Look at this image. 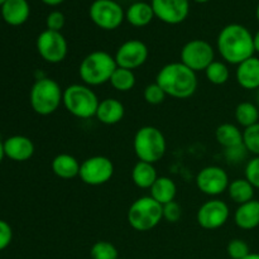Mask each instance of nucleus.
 Masks as SVG:
<instances>
[{
    "label": "nucleus",
    "instance_id": "1",
    "mask_svg": "<svg viewBox=\"0 0 259 259\" xmlns=\"http://www.w3.org/2000/svg\"><path fill=\"white\" fill-rule=\"evenodd\" d=\"M217 47L223 60L230 65H240L254 56V38L247 27L238 23L228 24L220 30Z\"/></svg>",
    "mask_w": 259,
    "mask_h": 259
},
{
    "label": "nucleus",
    "instance_id": "2",
    "mask_svg": "<svg viewBox=\"0 0 259 259\" xmlns=\"http://www.w3.org/2000/svg\"><path fill=\"white\" fill-rule=\"evenodd\" d=\"M156 82L163 89L167 96L175 99H189L197 90L196 72L182 62L167 63L157 73Z\"/></svg>",
    "mask_w": 259,
    "mask_h": 259
},
{
    "label": "nucleus",
    "instance_id": "3",
    "mask_svg": "<svg viewBox=\"0 0 259 259\" xmlns=\"http://www.w3.org/2000/svg\"><path fill=\"white\" fill-rule=\"evenodd\" d=\"M118 68L114 56L105 51L89 53L80 63L78 75L88 86H100L110 81L111 75Z\"/></svg>",
    "mask_w": 259,
    "mask_h": 259
},
{
    "label": "nucleus",
    "instance_id": "4",
    "mask_svg": "<svg viewBox=\"0 0 259 259\" xmlns=\"http://www.w3.org/2000/svg\"><path fill=\"white\" fill-rule=\"evenodd\" d=\"M62 104L75 118L90 119L96 116L100 100L90 86L85 83H72L63 90Z\"/></svg>",
    "mask_w": 259,
    "mask_h": 259
},
{
    "label": "nucleus",
    "instance_id": "5",
    "mask_svg": "<svg viewBox=\"0 0 259 259\" xmlns=\"http://www.w3.org/2000/svg\"><path fill=\"white\" fill-rule=\"evenodd\" d=\"M63 90L60 83L50 77H40L33 83L29 103L34 113L47 116L56 113L62 104Z\"/></svg>",
    "mask_w": 259,
    "mask_h": 259
},
{
    "label": "nucleus",
    "instance_id": "6",
    "mask_svg": "<svg viewBox=\"0 0 259 259\" xmlns=\"http://www.w3.org/2000/svg\"><path fill=\"white\" fill-rule=\"evenodd\" d=\"M133 148L139 161L154 164L163 158L167 151V142L158 128L146 125L137 131Z\"/></svg>",
    "mask_w": 259,
    "mask_h": 259
},
{
    "label": "nucleus",
    "instance_id": "7",
    "mask_svg": "<svg viewBox=\"0 0 259 259\" xmlns=\"http://www.w3.org/2000/svg\"><path fill=\"white\" fill-rule=\"evenodd\" d=\"M128 223L137 232H149L163 219V207L151 196H142L131 205Z\"/></svg>",
    "mask_w": 259,
    "mask_h": 259
},
{
    "label": "nucleus",
    "instance_id": "8",
    "mask_svg": "<svg viewBox=\"0 0 259 259\" xmlns=\"http://www.w3.org/2000/svg\"><path fill=\"white\" fill-rule=\"evenodd\" d=\"M91 20L100 29L114 30L125 19V13L120 4L114 0H95L89 9Z\"/></svg>",
    "mask_w": 259,
    "mask_h": 259
},
{
    "label": "nucleus",
    "instance_id": "9",
    "mask_svg": "<svg viewBox=\"0 0 259 259\" xmlns=\"http://www.w3.org/2000/svg\"><path fill=\"white\" fill-rule=\"evenodd\" d=\"M214 61V48L204 39L190 40L181 50V62L194 72L205 71Z\"/></svg>",
    "mask_w": 259,
    "mask_h": 259
},
{
    "label": "nucleus",
    "instance_id": "10",
    "mask_svg": "<svg viewBox=\"0 0 259 259\" xmlns=\"http://www.w3.org/2000/svg\"><path fill=\"white\" fill-rule=\"evenodd\" d=\"M114 175V164L105 156H94L86 158L80 166L78 177L89 186H101L111 180Z\"/></svg>",
    "mask_w": 259,
    "mask_h": 259
},
{
    "label": "nucleus",
    "instance_id": "11",
    "mask_svg": "<svg viewBox=\"0 0 259 259\" xmlns=\"http://www.w3.org/2000/svg\"><path fill=\"white\" fill-rule=\"evenodd\" d=\"M37 51L40 57L48 63H60L66 58L68 45L61 32L46 29L37 37Z\"/></svg>",
    "mask_w": 259,
    "mask_h": 259
},
{
    "label": "nucleus",
    "instance_id": "12",
    "mask_svg": "<svg viewBox=\"0 0 259 259\" xmlns=\"http://www.w3.org/2000/svg\"><path fill=\"white\" fill-rule=\"evenodd\" d=\"M148 56L149 51L146 43L139 39H129L119 46L114 58L118 67L133 71L143 66Z\"/></svg>",
    "mask_w": 259,
    "mask_h": 259
},
{
    "label": "nucleus",
    "instance_id": "13",
    "mask_svg": "<svg viewBox=\"0 0 259 259\" xmlns=\"http://www.w3.org/2000/svg\"><path fill=\"white\" fill-rule=\"evenodd\" d=\"M229 184L227 171L219 166L205 167L196 176L197 189L207 196H219L223 192L228 191Z\"/></svg>",
    "mask_w": 259,
    "mask_h": 259
},
{
    "label": "nucleus",
    "instance_id": "14",
    "mask_svg": "<svg viewBox=\"0 0 259 259\" xmlns=\"http://www.w3.org/2000/svg\"><path fill=\"white\" fill-rule=\"evenodd\" d=\"M230 217V210L227 202L219 199L206 201L197 210V224L206 230H215L224 227Z\"/></svg>",
    "mask_w": 259,
    "mask_h": 259
},
{
    "label": "nucleus",
    "instance_id": "15",
    "mask_svg": "<svg viewBox=\"0 0 259 259\" xmlns=\"http://www.w3.org/2000/svg\"><path fill=\"white\" fill-rule=\"evenodd\" d=\"M154 17L167 24H179L187 18L190 12L189 0H152Z\"/></svg>",
    "mask_w": 259,
    "mask_h": 259
},
{
    "label": "nucleus",
    "instance_id": "16",
    "mask_svg": "<svg viewBox=\"0 0 259 259\" xmlns=\"http://www.w3.org/2000/svg\"><path fill=\"white\" fill-rule=\"evenodd\" d=\"M4 153L12 161L25 162L34 154V144L28 137H9L4 142Z\"/></svg>",
    "mask_w": 259,
    "mask_h": 259
},
{
    "label": "nucleus",
    "instance_id": "17",
    "mask_svg": "<svg viewBox=\"0 0 259 259\" xmlns=\"http://www.w3.org/2000/svg\"><path fill=\"white\" fill-rule=\"evenodd\" d=\"M235 78L245 90H259V58L253 56L238 65Z\"/></svg>",
    "mask_w": 259,
    "mask_h": 259
},
{
    "label": "nucleus",
    "instance_id": "18",
    "mask_svg": "<svg viewBox=\"0 0 259 259\" xmlns=\"http://www.w3.org/2000/svg\"><path fill=\"white\" fill-rule=\"evenodd\" d=\"M124 114H125V108L123 104L118 99L108 98L101 100L99 104L96 118L105 125H115L123 120Z\"/></svg>",
    "mask_w": 259,
    "mask_h": 259
},
{
    "label": "nucleus",
    "instance_id": "19",
    "mask_svg": "<svg viewBox=\"0 0 259 259\" xmlns=\"http://www.w3.org/2000/svg\"><path fill=\"white\" fill-rule=\"evenodd\" d=\"M30 8L27 0H7L2 7L3 19L10 25H22L28 20Z\"/></svg>",
    "mask_w": 259,
    "mask_h": 259
},
{
    "label": "nucleus",
    "instance_id": "20",
    "mask_svg": "<svg viewBox=\"0 0 259 259\" xmlns=\"http://www.w3.org/2000/svg\"><path fill=\"white\" fill-rule=\"evenodd\" d=\"M234 222L243 230H253L259 227V201L253 199L238 206L234 214Z\"/></svg>",
    "mask_w": 259,
    "mask_h": 259
},
{
    "label": "nucleus",
    "instance_id": "21",
    "mask_svg": "<svg viewBox=\"0 0 259 259\" xmlns=\"http://www.w3.org/2000/svg\"><path fill=\"white\" fill-rule=\"evenodd\" d=\"M80 162L67 153H61L56 156L51 164L53 174L62 180H71L77 177L80 174Z\"/></svg>",
    "mask_w": 259,
    "mask_h": 259
},
{
    "label": "nucleus",
    "instance_id": "22",
    "mask_svg": "<svg viewBox=\"0 0 259 259\" xmlns=\"http://www.w3.org/2000/svg\"><path fill=\"white\" fill-rule=\"evenodd\" d=\"M149 190H151L149 196L156 200L162 206L168 204V202L175 201V197L177 194V186L175 181L166 176L158 177Z\"/></svg>",
    "mask_w": 259,
    "mask_h": 259
},
{
    "label": "nucleus",
    "instance_id": "23",
    "mask_svg": "<svg viewBox=\"0 0 259 259\" xmlns=\"http://www.w3.org/2000/svg\"><path fill=\"white\" fill-rule=\"evenodd\" d=\"M154 18L153 8L144 2H137L132 4L125 12V19L133 27H146Z\"/></svg>",
    "mask_w": 259,
    "mask_h": 259
},
{
    "label": "nucleus",
    "instance_id": "24",
    "mask_svg": "<svg viewBox=\"0 0 259 259\" xmlns=\"http://www.w3.org/2000/svg\"><path fill=\"white\" fill-rule=\"evenodd\" d=\"M157 179H158V175H157L156 167L148 162H137L132 169V180L139 189H151Z\"/></svg>",
    "mask_w": 259,
    "mask_h": 259
},
{
    "label": "nucleus",
    "instance_id": "25",
    "mask_svg": "<svg viewBox=\"0 0 259 259\" xmlns=\"http://www.w3.org/2000/svg\"><path fill=\"white\" fill-rule=\"evenodd\" d=\"M215 138L224 149L233 148L243 144V132L234 124L224 123L217 128Z\"/></svg>",
    "mask_w": 259,
    "mask_h": 259
},
{
    "label": "nucleus",
    "instance_id": "26",
    "mask_svg": "<svg viewBox=\"0 0 259 259\" xmlns=\"http://www.w3.org/2000/svg\"><path fill=\"white\" fill-rule=\"evenodd\" d=\"M254 190L247 179H237L229 184L228 194L235 204L242 205L254 199Z\"/></svg>",
    "mask_w": 259,
    "mask_h": 259
},
{
    "label": "nucleus",
    "instance_id": "27",
    "mask_svg": "<svg viewBox=\"0 0 259 259\" xmlns=\"http://www.w3.org/2000/svg\"><path fill=\"white\" fill-rule=\"evenodd\" d=\"M235 120L239 125L248 128L259 123V108L257 104L243 101L235 108Z\"/></svg>",
    "mask_w": 259,
    "mask_h": 259
},
{
    "label": "nucleus",
    "instance_id": "28",
    "mask_svg": "<svg viewBox=\"0 0 259 259\" xmlns=\"http://www.w3.org/2000/svg\"><path fill=\"white\" fill-rule=\"evenodd\" d=\"M136 75L133 71L118 67L111 75L109 82L115 90L120 91V93H128L136 86Z\"/></svg>",
    "mask_w": 259,
    "mask_h": 259
},
{
    "label": "nucleus",
    "instance_id": "29",
    "mask_svg": "<svg viewBox=\"0 0 259 259\" xmlns=\"http://www.w3.org/2000/svg\"><path fill=\"white\" fill-rule=\"evenodd\" d=\"M205 75L209 82L214 83V85H224L229 81L230 71L227 63L222 62V61H214L209 67L205 70Z\"/></svg>",
    "mask_w": 259,
    "mask_h": 259
},
{
    "label": "nucleus",
    "instance_id": "30",
    "mask_svg": "<svg viewBox=\"0 0 259 259\" xmlns=\"http://www.w3.org/2000/svg\"><path fill=\"white\" fill-rule=\"evenodd\" d=\"M90 257L91 259H119V253L110 242L100 240L91 247Z\"/></svg>",
    "mask_w": 259,
    "mask_h": 259
},
{
    "label": "nucleus",
    "instance_id": "31",
    "mask_svg": "<svg viewBox=\"0 0 259 259\" xmlns=\"http://www.w3.org/2000/svg\"><path fill=\"white\" fill-rule=\"evenodd\" d=\"M243 144L249 153L259 156V123L243 131Z\"/></svg>",
    "mask_w": 259,
    "mask_h": 259
},
{
    "label": "nucleus",
    "instance_id": "32",
    "mask_svg": "<svg viewBox=\"0 0 259 259\" xmlns=\"http://www.w3.org/2000/svg\"><path fill=\"white\" fill-rule=\"evenodd\" d=\"M143 96H144V100H146L148 104H151V105H159V104L163 103L167 95L163 91V89H162L158 83L154 82V83H149V85L146 86Z\"/></svg>",
    "mask_w": 259,
    "mask_h": 259
},
{
    "label": "nucleus",
    "instance_id": "33",
    "mask_svg": "<svg viewBox=\"0 0 259 259\" xmlns=\"http://www.w3.org/2000/svg\"><path fill=\"white\" fill-rule=\"evenodd\" d=\"M227 253L232 259H244L250 254L249 245L243 239H233L228 243Z\"/></svg>",
    "mask_w": 259,
    "mask_h": 259
},
{
    "label": "nucleus",
    "instance_id": "34",
    "mask_svg": "<svg viewBox=\"0 0 259 259\" xmlns=\"http://www.w3.org/2000/svg\"><path fill=\"white\" fill-rule=\"evenodd\" d=\"M245 179L252 184L254 189H259V156L249 159L245 166Z\"/></svg>",
    "mask_w": 259,
    "mask_h": 259
},
{
    "label": "nucleus",
    "instance_id": "35",
    "mask_svg": "<svg viewBox=\"0 0 259 259\" xmlns=\"http://www.w3.org/2000/svg\"><path fill=\"white\" fill-rule=\"evenodd\" d=\"M248 153H249V152L247 151V148L244 147V144H240V146L225 149L224 156H225V158H227V161L229 162V163L238 164V163H240V162L244 161V159L247 158Z\"/></svg>",
    "mask_w": 259,
    "mask_h": 259
},
{
    "label": "nucleus",
    "instance_id": "36",
    "mask_svg": "<svg viewBox=\"0 0 259 259\" xmlns=\"http://www.w3.org/2000/svg\"><path fill=\"white\" fill-rule=\"evenodd\" d=\"M163 219L168 223H177L182 217V209L179 202L171 201L163 205Z\"/></svg>",
    "mask_w": 259,
    "mask_h": 259
},
{
    "label": "nucleus",
    "instance_id": "37",
    "mask_svg": "<svg viewBox=\"0 0 259 259\" xmlns=\"http://www.w3.org/2000/svg\"><path fill=\"white\" fill-rule=\"evenodd\" d=\"M46 24H47V29L55 30V32H61V29L65 25V15L61 12H55L50 13L46 19Z\"/></svg>",
    "mask_w": 259,
    "mask_h": 259
},
{
    "label": "nucleus",
    "instance_id": "38",
    "mask_svg": "<svg viewBox=\"0 0 259 259\" xmlns=\"http://www.w3.org/2000/svg\"><path fill=\"white\" fill-rule=\"evenodd\" d=\"M13 239L12 227L4 220H0V250H4L9 247Z\"/></svg>",
    "mask_w": 259,
    "mask_h": 259
},
{
    "label": "nucleus",
    "instance_id": "39",
    "mask_svg": "<svg viewBox=\"0 0 259 259\" xmlns=\"http://www.w3.org/2000/svg\"><path fill=\"white\" fill-rule=\"evenodd\" d=\"M45 4L47 5H51V7H56V5H60L61 3H63L65 0H42Z\"/></svg>",
    "mask_w": 259,
    "mask_h": 259
},
{
    "label": "nucleus",
    "instance_id": "40",
    "mask_svg": "<svg viewBox=\"0 0 259 259\" xmlns=\"http://www.w3.org/2000/svg\"><path fill=\"white\" fill-rule=\"evenodd\" d=\"M253 38H254V50L259 53V30L253 35Z\"/></svg>",
    "mask_w": 259,
    "mask_h": 259
},
{
    "label": "nucleus",
    "instance_id": "41",
    "mask_svg": "<svg viewBox=\"0 0 259 259\" xmlns=\"http://www.w3.org/2000/svg\"><path fill=\"white\" fill-rule=\"evenodd\" d=\"M4 156H5V153H4V142L0 141V163H2Z\"/></svg>",
    "mask_w": 259,
    "mask_h": 259
},
{
    "label": "nucleus",
    "instance_id": "42",
    "mask_svg": "<svg viewBox=\"0 0 259 259\" xmlns=\"http://www.w3.org/2000/svg\"><path fill=\"white\" fill-rule=\"evenodd\" d=\"M244 259H259V253H250Z\"/></svg>",
    "mask_w": 259,
    "mask_h": 259
},
{
    "label": "nucleus",
    "instance_id": "43",
    "mask_svg": "<svg viewBox=\"0 0 259 259\" xmlns=\"http://www.w3.org/2000/svg\"><path fill=\"white\" fill-rule=\"evenodd\" d=\"M255 15H257V19H258V22H259V4H258V7H257V10H255Z\"/></svg>",
    "mask_w": 259,
    "mask_h": 259
},
{
    "label": "nucleus",
    "instance_id": "44",
    "mask_svg": "<svg viewBox=\"0 0 259 259\" xmlns=\"http://www.w3.org/2000/svg\"><path fill=\"white\" fill-rule=\"evenodd\" d=\"M194 2H196V3H206V2H209V0H194Z\"/></svg>",
    "mask_w": 259,
    "mask_h": 259
},
{
    "label": "nucleus",
    "instance_id": "45",
    "mask_svg": "<svg viewBox=\"0 0 259 259\" xmlns=\"http://www.w3.org/2000/svg\"><path fill=\"white\" fill-rule=\"evenodd\" d=\"M257 105H258V108H259V90H258V93H257Z\"/></svg>",
    "mask_w": 259,
    "mask_h": 259
},
{
    "label": "nucleus",
    "instance_id": "46",
    "mask_svg": "<svg viewBox=\"0 0 259 259\" xmlns=\"http://www.w3.org/2000/svg\"><path fill=\"white\" fill-rule=\"evenodd\" d=\"M5 2H7V0H0V7H3V4H4Z\"/></svg>",
    "mask_w": 259,
    "mask_h": 259
},
{
    "label": "nucleus",
    "instance_id": "47",
    "mask_svg": "<svg viewBox=\"0 0 259 259\" xmlns=\"http://www.w3.org/2000/svg\"><path fill=\"white\" fill-rule=\"evenodd\" d=\"M119 259H123V258H119Z\"/></svg>",
    "mask_w": 259,
    "mask_h": 259
}]
</instances>
